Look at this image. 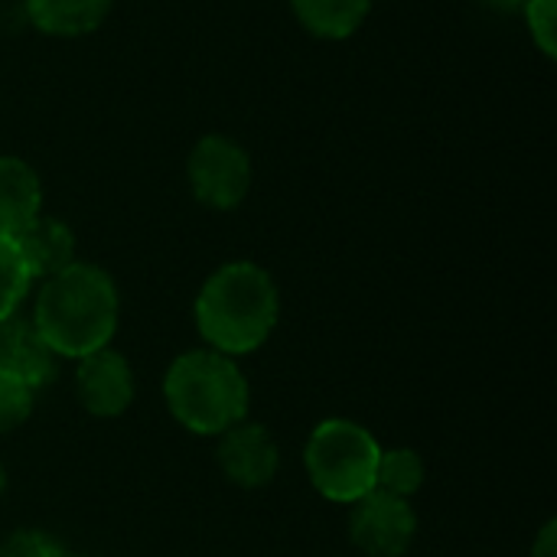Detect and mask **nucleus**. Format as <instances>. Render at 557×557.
Wrapping results in <instances>:
<instances>
[{"label": "nucleus", "instance_id": "f257e3e1", "mask_svg": "<svg viewBox=\"0 0 557 557\" xmlns=\"http://www.w3.org/2000/svg\"><path fill=\"white\" fill-rule=\"evenodd\" d=\"M29 320L59 359H82L111 346L121 320V297L108 271L72 261L65 271L42 281Z\"/></svg>", "mask_w": 557, "mask_h": 557}, {"label": "nucleus", "instance_id": "f03ea898", "mask_svg": "<svg viewBox=\"0 0 557 557\" xmlns=\"http://www.w3.org/2000/svg\"><path fill=\"white\" fill-rule=\"evenodd\" d=\"M281 317L274 277L255 261H228L206 277L196 297V326L206 349L248 356L268 343Z\"/></svg>", "mask_w": 557, "mask_h": 557}, {"label": "nucleus", "instance_id": "7ed1b4c3", "mask_svg": "<svg viewBox=\"0 0 557 557\" xmlns=\"http://www.w3.org/2000/svg\"><path fill=\"white\" fill-rule=\"evenodd\" d=\"M163 398L176 424L189 434L219 437L245 421L251 388L232 356L215 349H189L166 369Z\"/></svg>", "mask_w": 557, "mask_h": 557}, {"label": "nucleus", "instance_id": "20e7f679", "mask_svg": "<svg viewBox=\"0 0 557 557\" xmlns=\"http://www.w3.org/2000/svg\"><path fill=\"white\" fill-rule=\"evenodd\" d=\"M382 444L349 418L320 421L304 447V467L313 490L336 503L352 506L375 490Z\"/></svg>", "mask_w": 557, "mask_h": 557}, {"label": "nucleus", "instance_id": "39448f33", "mask_svg": "<svg viewBox=\"0 0 557 557\" xmlns=\"http://www.w3.org/2000/svg\"><path fill=\"white\" fill-rule=\"evenodd\" d=\"M193 196L219 212L235 209L251 189V157L242 144L222 134L202 137L186 163Z\"/></svg>", "mask_w": 557, "mask_h": 557}, {"label": "nucleus", "instance_id": "423d86ee", "mask_svg": "<svg viewBox=\"0 0 557 557\" xmlns=\"http://www.w3.org/2000/svg\"><path fill=\"white\" fill-rule=\"evenodd\" d=\"M349 539L369 557H405L418 539V516L408 499L372 490L349 509Z\"/></svg>", "mask_w": 557, "mask_h": 557}, {"label": "nucleus", "instance_id": "0eeeda50", "mask_svg": "<svg viewBox=\"0 0 557 557\" xmlns=\"http://www.w3.org/2000/svg\"><path fill=\"white\" fill-rule=\"evenodd\" d=\"M215 460H219V470L225 473V480L232 486L264 490L274 483V476L281 470V447L268 428L238 421L235 428L219 434Z\"/></svg>", "mask_w": 557, "mask_h": 557}, {"label": "nucleus", "instance_id": "6e6552de", "mask_svg": "<svg viewBox=\"0 0 557 557\" xmlns=\"http://www.w3.org/2000/svg\"><path fill=\"white\" fill-rule=\"evenodd\" d=\"M75 398L95 418H121L134 401V369L111 346L75 359Z\"/></svg>", "mask_w": 557, "mask_h": 557}, {"label": "nucleus", "instance_id": "1a4fd4ad", "mask_svg": "<svg viewBox=\"0 0 557 557\" xmlns=\"http://www.w3.org/2000/svg\"><path fill=\"white\" fill-rule=\"evenodd\" d=\"M59 356L46 346V339L36 333L33 320L7 317L0 320V375H10L16 382H26L29 388H42L55 375Z\"/></svg>", "mask_w": 557, "mask_h": 557}, {"label": "nucleus", "instance_id": "9d476101", "mask_svg": "<svg viewBox=\"0 0 557 557\" xmlns=\"http://www.w3.org/2000/svg\"><path fill=\"white\" fill-rule=\"evenodd\" d=\"M13 245L33 281H46L75 261V235L59 219L36 215L23 232L13 235Z\"/></svg>", "mask_w": 557, "mask_h": 557}, {"label": "nucleus", "instance_id": "9b49d317", "mask_svg": "<svg viewBox=\"0 0 557 557\" xmlns=\"http://www.w3.org/2000/svg\"><path fill=\"white\" fill-rule=\"evenodd\" d=\"M42 209L39 173L20 157H0V235L13 238Z\"/></svg>", "mask_w": 557, "mask_h": 557}, {"label": "nucleus", "instance_id": "f8f14e48", "mask_svg": "<svg viewBox=\"0 0 557 557\" xmlns=\"http://www.w3.org/2000/svg\"><path fill=\"white\" fill-rule=\"evenodd\" d=\"M26 16L49 36H85L98 29L111 10V0H23Z\"/></svg>", "mask_w": 557, "mask_h": 557}, {"label": "nucleus", "instance_id": "ddd939ff", "mask_svg": "<svg viewBox=\"0 0 557 557\" xmlns=\"http://www.w3.org/2000/svg\"><path fill=\"white\" fill-rule=\"evenodd\" d=\"M304 29L320 39H346L369 16L372 0H290Z\"/></svg>", "mask_w": 557, "mask_h": 557}, {"label": "nucleus", "instance_id": "4468645a", "mask_svg": "<svg viewBox=\"0 0 557 557\" xmlns=\"http://www.w3.org/2000/svg\"><path fill=\"white\" fill-rule=\"evenodd\" d=\"M428 480V467L421 460L418 450L411 447H392V450H382L379 457V476H375V490L388 493V496H398V499H408L414 493H421Z\"/></svg>", "mask_w": 557, "mask_h": 557}, {"label": "nucleus", "instance_id": "2eb2a0df", "mask_svg": "<svg viewBox=\"0 0 557 557\" xmlns=\"http://www.w3.org/2000/svg\"><path fill=\"white\" fill-rule=\"evenodd\" d=\"M29 284H33V277H29L13 238L0 235V320L13 317L20 310V304L29 294Z\"/></svg>", "mask_w": 557, "mask_h": 557}, {"label": "nucleus", "instance_id": "dca6fc26", "mask_svg": "<svg viewBox=\"0 0 557 557\" xmlns=\"http://www.w3.org/2000/svg\"><path fill=\"white\" fill-rule=\"evenodd\" d=\"M36 408V388L26 382H16L10 375H0V434H13L33 418Z\"/></svg>", "mask_w": 557, "mask_h": 557}, {"label": "nucleus", "instance_id": "f3484780", "mask_svg": "<svg viewBox=\"0 0 557 557\" xmlns=\"http://www.w3.org/2000/svg\"><path fill=\"white\" fill-rule=\"evenodd\" d=\"M0 557H69L65 545L42 529H16L0 542Z\"/></svg>", "mask_w": 557, "mask_h": 557}, {"label": "nucleus", "instance_id": "a211bd4d", "mask_svg": "<svg viewBox=\"0 0 557 557\" xmlns=\"http://www.w3.org/2000/svg\"><path fill=\"white\" fill-rule=\"evenodd\" d=\"M557 0H529L522 10H525V20H529V33L532 39L539 42V49L555 59L557 52Z\"/></svg>", "mask_w": 557, "mask_h": 557}, {"label": "nucleus", "instance_id": "6ab92c4d", "mask_svg": "<svg viewBox=\"0 0 557 557\" xmlns=\"http://www.w3.org/2000/svg\"><path fill=\"white\" fill-rule=\"evenodd\" d=\"M529 557H557V522L548 519L539 532V539L532 542V555Z\"/></svg>", "mask_w": 557, "mask_h": 557}, {"label": "nucleus", "instance_id": "aec40b11", "mask_svg": "<svg viewBox=\"0 0 557 557\" xmlns=\"http://www.w3.org/2000/svg\"><path fill=\"white\" fill-rule=\"evenodd\" d=\"M486 7H493V10H503V13H516V10H522L529 0H483Z\"/></svg>", "mask_w": 557, "mask_h": 557}, {"label": "nucleus", "instance_id": "412c9836", "mask_svg": "<svg viewBox=\"0 0 557 557\" xmlns=\"http://www.w3.org/2000/svg\"><path fill=\"white\" fill-rule=\"evenodd\" d=\"M3 490H7V473H3V463H0V496H3Z\"/></svg>", "mask_w": 557, "mask_h": 557}]
</instances>
